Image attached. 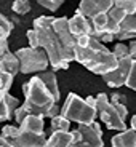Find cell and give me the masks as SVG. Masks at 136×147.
Masks as SVG:
<instances>
[{"label": "cell", "mask_w": 136, "mask_h": 147, "mask_svg": "<svg viewBox=\"0 0 136 147\" xmlns=\"http://www.w3.org/2000/svg\"><path fill=\"white\" fill-rule=\"evenodd\" d=\"M61 114L66 118H69L70 121H75V123H91L98 117L96 107L90 106L83 98H80L75 93L67 94L66 101L63 104V109H61Z\"/></svg>", "instance_id": "obj_4"}, {"label": "cell", "mask_w": 136, "mask_h": 147, "mask_svg": "<svg viewBox=\"0 0 136 147\" xmlns=\"http://www.w3.org/2000/svg\"><path fill=\"white\" fill-rule=\"evenodd\" d=\"M104 30H107V32H110V34H114V35H115V34L120 30V26H118V22L109 19V21L106 22V27H104Z\"/></svg>", "instance_id": "obj_32"}, {"label": "cell", "mask_w": 136, "mask_h": 147, "mask_svg": "<svg viewBox=\"0 0 136 147\" xmlns=\"http://www.w3.org/2000/svg\"><path fill=\"white\" fill-rule=\"evenodd\" d=\"M107 16H109V19H112V21H115V22H120L122 19L127 16V11L125 10H122V8H118V7H112L109 11H107Z\"/></svg>", "instance_id": "obj_27"}, {"label": "cell", "mask_w": 136, "mask_h": 147, "mask_svg": "<svg viewBox=\"0 0 136 147\" xmlns=\"http://www.w3.org/2000/svg\"><path fill=\"white\" fill-rule=\"evenodd\" d=\"M96 38H99L103 43H110V42H114L115 35H114V34H110V32H107V30H103V32L96 37Z\"/></svg>", "instance_id": "obj_33"}, {"label": "cell", "mask_w": 136, "mask_h": 147, "mask_svg": "<svg viewBox=\"0 0 136 147\" xmlns=\"http://www.w3.org/2000/svg\"><path fill=\"white\" fill-rule=\"evenodd\" d=\"M51 21L53 16H39V18L34 19L32 29H35L37 37H39V47L43 48V51L47 53L48 63L53 67V70L67 69L69 63L64 61L63 45L59 42L56 32L53 30Z\"/></svg>", "instance_id": "obj_2"}, {"label": "cell", "mask_w": 136, "mask_h": 147, "mask_svg": "<svg viewBox=\"0 0 136 147\" xmlns=\"http://www.w3.org/2000/svg\"><path fill=\"white\" fill-rule=\"evenodd\" d=\"M112 7H114V0H80L77 13L91 18L99 13H107Z\"/></svg>", "instance_id": "obj_10"}, {"label": "cell", "mask_w": 136, "mask_h": 147, "mask_svg": "<svg viewBox=\"0 0 136 147\" xmlns=\"http://www.w3.org/2000/svg\"><path fill=\"white\" fill-rule=\"evenodd\" d=\"M35 75H39L40 77V80L45 83V86H47L48 90H50V93L53 94V98H55L56 101L59 102V99H61V93H59V86H58V78H56V74L55 70H40V72H35Z\"/></svg>", "instance_id": "obj_17"}, {"label": "cell", "mask_w": 136, "mask_h": 147, "mask_svg": "<svg viewBox=\"0 0 136 147\" xmlns=\"http://www.w3.org/2000/svg\"><path fill=\"white\" fill-rule=\"evenodd\" d=\"M0 147H10V146H8V142H7V139H5L2 134H0Z\"/></svg>", "instance_id": "obj_39"}, {"label": "cell", "mask_w": 136, "mask_h": 147, "mask_svg": "<svg viewBox=\"0 0 136 147\" xmlns=\"http://www.w3.org/2000/svg\"><path fill=\"white\" fill-rule=\"evenodd\" d=\"M0 64L3 66V70L11 75H16L19 74V59L15 53L7 51L3 55H0Z\"/></svg>", "instance_id": "obj_19"}, {"label": "cell", "mask_w": 136, "mask_h": 147, "mask_svg": "<svg viewBox=\"0 0 136 147\" xmlns=\"http://www.w3.org/2000/svg\"><path fill=\"white\" fill-rule=\"evenodd\" d=\"M51 26L53 30L56 32L59 42L63 45V56H64V61L67 63H72L74 58H75V37L72 35V32L69 30V26H67V18L66 16H61V18H53L51 21Z\"/></svg>", "instance_id": "obj_7"}, {"label": "cell", "mask_w": 136, "mask_h": 147, "mask_svg": "<svg viewBox=\"0 0 136 147\" xmlns=\"http://www.w3.org/2000/svg\"><path fill=\"white\" fill-rule=\"evenodd\" d=\"M109 21V16L107 13H99V15H95L90 18V22H91V35L98 37L106 27V22Z\"/></svg>", "instance_id": "obj_20"}, {"label": "cell", "mask_w": 136, "mask_h": 147, "mask_svg": "<svg viewBox=\"0 0 136 147\" xmlns=\"http://www.w3.org/2000/svg\"><path fill=\"white\" fill-rule=\"evenodd\" d=\"M2 98H3V93H0V101H2Z\"/></svg>", "instance_id": "obj_42"}, {"label": "cell", "mask_w": 136, "mask_h": 147, "mask_svg": "<svg viewBox=\"0 0 136 147\" xmlns=\"http://www.w3.org/2000/svg\"><path fill=\"white\" fill-rule=\"evenodd\" d=\"M7 51H10V48H8V37H3V38H0V55H3Z\"/></svg>", "instance_id": "obj_35"}, {"label": "cell", "mask_w": 136, "mask_h": 147, "mask_svg": "<svg viewBox=\"0 0 136 147\" xmlns=\"http://www.w3.org/2000/svg\"><path fill=\"white\" fill-rule=\"evenodd\" d=\"M19 133V126H15V125H5L3 128H2V136L7 139L8 146H13V142H15L16 136H18Z\"/></svg>", "instance_id": "obj_22"}, {"label": "cell", "mask_w": 136, "mask_h": 147, "mask_svg": "<svg viewBox=\"0 0 136 147\" xmlns=\"http://www.w3.org/2000/svg\"><path fill=\"white\" fill-rule=\"evenodd\" d=\"M110 144L114 147H136V129H120L115 136H112Z\"/></svg>", "instance_id": "obj_16"}, {"label": "cell", "mask_w": 136, "mask_h": 147, "mask_svg": "<svg viewBox=\"0 0 136 147\" xmlns=\"http://www.w3.org/2000/svg\"><path fill=\"white\" fill-rule=\"evenodd\" d=\"M59 112H61V107L58 106V102H55L50 109L47 110V114L43 115V118H51V117H55V115H58Z\"/></svg>", "instance_id": "obj_34"}, {"label": "cell", "mask_w": 136, "mask_h": 147, "mask_svg": "<svg viewBox=\"0 0 136 147\" xmlns=\"http://www.w3.org/2000/svg\"><path fill=\"white\" fill-rule=\"evenodd\" d=\"M131 61H133L131 56L120 58V59H118V63H117V66H115V69H112V70H109V72H106V74L101 75L103 80H104V83H106L107 86H110V88L123 86V85H125L127 77H128Z\"/></svg>", "instance_id": "obj_9"}, {"label": "cell", "mask_w": 136, "mask_h": 147, "mask_svg": "<svg viewBox=\"0 0 136 147\" xmlns=\"http://www.w3.org/2000/svg\"><path fill=\"white\" fill-rule=\"evenodd\" d=\"M27 42H29V47H32V48H39V37H37L35 29L27 30Z\"/></svg>", "instance_id": "obj_31"}, {"label": "cell", "mask_w": 136, "mask_h": 147, "mask_svg": "<svg viewBox=\"0 0 136 147\" xmlns=\"http://www.w3.org/2000/svg\"><path fill=\"white\" fill-rule=\"evenodd\" d=\"M96 98V112H98V117L101 118L104 125L109 129H115V131H120V129L127 128V121L118 115L115 106L109 101V96L106 93H99Z\"/></svg>", "instance_id": "obj_6"}, {"label": "cell", "mask_w": 136, "mask_h": 147, "mask_svg": "<svg viewBox=\"0 0 136 147\" xmlns=\"http://www.w3.org/2000/svg\"><path fill=\"white\" fill-rule=\"evenodd\" d=\"M125 85L130 90L136 91V59L131 61V66H130V72H128V77L125 80Z\"/></svg>", "instance_id": "obj_26"}, {"label": "cell", "mask_w": 136, "mask_h": 147, "mask_svg": "<svg viewBox=\"0 0 136 147\" xmlns=\"http://www.w3.org/2000/svg\"><path fill=\"white\" fill-rule=\"evenodd\" d=\"M67 26L69 30L72 32V35L77 38L78 35H91V22L90 18L80 15L75 11V15L72 18H67Z\"/></svg>", "instance_id": "obj_12"}, {"label": "cell", "mask_w": 136, "mask_h": 147, "mask_svg": "<svg viewBox=\"0 0 136 147\" xmlns=\"http://www.w3.org/2000/svg\"><path fill=\"white\" fill-rule=\"evenodd\" d=\"M135 15H136V13H135Z\"/></svg>", "instance_id": "obj_43"}, {"label": "cell", "mask_w": 136, "mask_h": 147, "mask_svg": "<svg viewBox=\"0 0 136 147\" xmlns=\"http://www.w3.org/2000/svg\"><path fill=\"white\" fill-rule=\"evenodd\" d=\"M85 101H87L90 106H93V107H95V104H96V98H95V96H88V98H85Z\"/></svg>", "instance_id": "obj_38"}, {"label": "cell", "mask_w": 136, "mask_h": 147, "mask_svg": "<svg viewBox=\"0 0 136 147\" xmlns=\"http://www.w3.org/2000/svg\"><path fill=\"white\" fill-rule=\"evenodd\" d=\"M128 50H130V56L133 59H136V40H133L131 43L128 45Z\"/></svg>", "instance_id": "obj_37"}, {"label": "cell", "mask_w": 136, "mask_h": 147, "mask_svg": "<svg viewBox=\"0 0 136 147\" xmlns=\"http://www.w3.org/2000/svg\"><path fill=\"white\" fill-rule=\"evenodd\" d=\"M47 134L45 133H32L19 128L13 147H45L47 146Z\"/></svg>", "instance_id": "obj_11"}, {"label": "cell", "mask_w": 136, "mask_h": 147, "mask_svg": "<svg viewBox=\"0 0 136 147\" xmlns=\"http://www.w3.org/2000/svg\"><path fill=\"white\" fill-rule=\"evenodd\" d=\"M74 53H75L74 61H77L78 64H82L96 75H103V74L115 69L118 63V59L114 56V53L109 48H106V45L99 38H96L93 35H90V42L87 47L75 45Z\"/></svg>", "instance_id": "obj_1"}, {"label": "cell", "mask_w": 136, "mask_h": 147, "mask_svg": "<svg viewBox=\"0 0 136 147\" xmlns=\"http://www.w3.org/2000/svg\"><path fill=\"white\" fill-rule=\"evenodd\" d=\"M13 30V24L8 18H5L2 13H0V38H3V37H8Z\"/></svg>", "instance_id": "obj_25"}, {"label": "cell", "mask_w": 136, "mask_h": 147, "mask_svg": "<svg viewBox=\"0 0 136 147\" xmlns=\"http://www.w3.org/2000/svg\"><path fill=\"white\" fill-rule=\"evenodd\" d=\"M110 102H125V96L120 94V93H114V94L109 98Z\"/></svg>", "instance_id": "obj_36"}, {"label": "cell", "mask_w": 136, "mask_h": 147, "mask_svg": "<svg viewBox=\"0 0 136 147\" xmlns=\"http://www.w3.org/2000/svg\"><path fill=\"white\" fill-rule=\"evenodd\" d=\"M19 128L26 129V131H32V133H45V123H43V117L37 114H27L24 117V120L19 123Z\"/></svg>", "instance_id": "obj_18"}, {"label": "cell", "mask_w": 136, "mask_h": 147, "mask_svg": "<svg viewBox=\"0 0 136 147\" xmlns=\"http://www.w3.org/2000/svg\"><path fill=\"white\" fill-rule=\"evenodd\" d=\"M114 5L127 11V15L136 13V0H114Z\"/></svg>", "instance_id": "obj_24"}, {"label": "cell", "mask_w": 136, "mask_h": 147, "mask_svg": "<svg viewBox=\"0 0 136 147\" xmlns=\"http://www.w3.org/2000/svg\"><path fill=\"white\" fill-rule=\"evenodd\" d=\"M50 120H51V123H50L51 131H55V129H64V131L70 129V123H72V121H70L69 118L64 117L61 112H59L58 115H55V117H51Z\"/></svg>", "instance_id": "obj_21"}, {"label": "cell", "mask_w": 136, "mask_h": 147, "mask_svg": "<svg viewBox=\"0 0 136 147\" xmlns=\"http://www.w3.org/2000/svg\"><path fill=\"white\" fill-rule=\"evenodd\" d=\"M112 53H114V56L117 59H120V58H125V56H130V50H128V47H127L125 43H117L114 47V50H112Z\"/></svg>", "instance_id": "obj_29"}, {"label": "cell", "mask_w": 136, "mask_h": 147, "mask_svg": "<svg viewBox=\"0 0 136 147\" xmlns=\"http://www.w3.org/2000/svg\"><path fill=\"white\" fill-rule=\"evenodd\" d=\"M11 10L15 11L16 15H27L30 11L29 0H15L13 5H11Z\"/></svg>", "instance_id": "obj_23"}, {"label": "cell", "mask_w": 136, "mask_h": 147, "mask_svg": "<svg viewBox=\"0 0 136 147\" xmlns=\"http://www.w3.org/2000/svg\"><path fill=\"white\" fill-rule=\"evenodd\" d=\"M48 147H72V133L70 129H55L47 138Z\"/></svg>", "instance_id": "obj_15"}, {"label": "cell", "mask_w": 136, "mask_h": 147, "mask_svg": "<svg viewBox=\"0 0 136 147\" xmlns=\"http://www.w3.org/2000/svg\"><path fill=\"white\" fill-rule=\"evenodd\" d=\"M27 114H29V110H27L24 106H21V104H19V106L15 109V114H13V118H15V121L19 125V123H21V121L24 120V117H26Z\"/></svg>", "instance_id": "obj_30"}, {"label": "cell", "mask_w": 136, "mask_h": 147, "mask_svg": "<svg viewBox=\"0 0 136 147\" xmlns=\"http://www.w3.org/2000/svg\"><path fill=\"white\" fill-rule=\"evenodd\" d=\"M130 128L136 129V115H133V117H131V121H130Z\"/></svg>", "instance_id": "obj_40"}, {"label": "cell", "mask_w": 136, "mask_h": 147, "mask_svg": "<svg viewBox=\"0 0 136 147\" xmlns=\"http://www.w3.org/2000/svg\"><path fill=\"white\" fill-rule=\"evenodd\" d=\"M15 55L19 59V72L21 74H35V72L48 69V66H50L47 53L40 47L19 48V50L15 51Z\"/></svg>", "instance_id": "obj_5"}, {"label": "cell", "mask_w": 136, "mask_h": 147, "mask_svg": "<svg viewBox=\"0 0 136 147\" xmlns=\"http://www.w3.org/2000/svg\"><path fill=\"white\" fill-rule=\"evenodd\" d=\"M78 131H80V141H78L77 147H103V129H101V123L98 121H91V123H78Z\"/></svg>", "instance_id": "obj_8"}, {"label": "cell", "mask_w": 136, "mask_h": 147, "mask_svg": "<svg viewBox=\"0 0 136 147\" xmlns=\"http://www.w3.org/2000/svg\"><path fill=\"white\" fill-rule=\"evenodd\" d=\"M118 26H120V30L115 34V38H118L120 42L135 38L136 37V15H127L118 22Z\"/></svg>", "instance_id": "obj_13"}, {"label": "cell", "mask_w": 136, "mask_h": 147, "mask_svg": "<svg viewBox=\"0 0 136 147\" xmlns=\"http://www.w3.org/2000/svg\"><path fill=\"white\" fill-rule=\"evenodd\" d=\"M5 70H3V66H2V64H0V74H3Z\"/></svg>", "instance_id": "obj_41"}, {"label": "cell", "mask_w": 136, "mask_h": 147, "mask_svg": "<svg viewBox=\"0 0 136 147\" xmlns=\"http://www.w3.org/2000/svg\"><path fill=\"white\" fill-rule=\"evenodd\" d=\"M19 106V99L11 96L10 91L3 93V98L0 101V123L3 121H8L13 118V114H15V109Z\"/></svg>", "instance_id": "obj_14"}, {"label": "cell", "mask_w": 136, "mask_h": 147, "mask_svg": "<svg viewBox=\"0 0 136 147\" xmlns=\"http://www.w3.org/2000/svg\"><path fill=\"white\" fill-rule=\"evenodd\" d=\"M22 93H24V104L22 106L29 110V114H37L43 117L47 114V110L55 102H58L39 75L30 77L29 82L22 85Z\"/></svg>", "instance_id": "obj_3"}, {"label": "cell", "mask_w": 136, "mask_h": 147, "mask_svg": "<svg viewBox=\"0 0 136 147\" xmlns=\"http://www.w3.org/2000/svg\"><path fill=\"white\" fill-rule=\"evenodd\" d=\"M64 2H66V0H37V3L42 5L43 8H47V10H50V11H56Z\"/></svg>", "instance_id": "obj_28"}]
</instances>
